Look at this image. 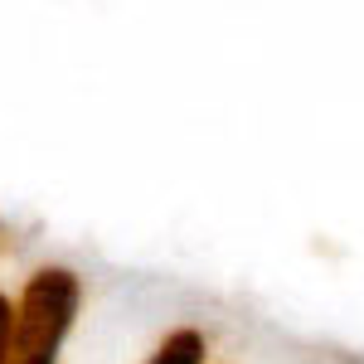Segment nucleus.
Masks as SVG:
<instances>
[{"instance_id": "f257e3e1", "label": "nucleus", "mask_w": 364, "mask_h": 364, "mask_svg": "<svg viewBox=\"0 0 364 364\" xmlns=\"http://www.w3.org/2000/svg\"><path fill=\"white\" fill-rule=\"evenodd\" d=\"M78 316V277L63 267L34 272L10 321V355L5 364H54L58 345Z\"/></svg>"}, {"instance_id": "f03ea898", "label": "nucleus", "mask_w": 364, "mask_h": 364, "mask_svg": "<svg viewBox=\"0 0 364 364\" xmlns=\"http://www.w3.org/2000/svg\"><path fill=\"white\" fill-rule=\"evenodd\" d=\"M151 364H204V336H199V331H175V336L156 350Z\"/></svg>"}, {"instance_id": "7ed1b4c3", "label": "nucleus", "mask_w": 364, "mask_h": 364, "mask_svg": "<svg viewBox=\"0 0 364 364\" xmlns=\"http://www.w3.org/2000/svg\"><path fill=\"white\" fill-rule=\"evenodd\" d=\"M10 321H15V306L0 296V364H5V355H10Z\"/></svg>"}]
</instances>
